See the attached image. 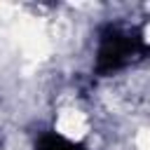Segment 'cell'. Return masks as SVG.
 I'll use <instances>...</instances> for the list:
<instances>
[{"label": "cell", "mask_w": 150, "mask_h": 150, "mask_svg": "<svg viewBox=\"0 0 150 150\" xmlns=\"http://www.w3.org/2000/svg\"><path fill=\"white\" fill-rule=\"evenodd\" d=\"M54 129L70 141H80L89 134V115L77 103H63L54 117Z\"/></svg>", "instance_id": "6da1fadb"}]
</instances>
